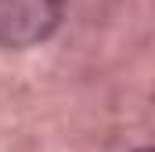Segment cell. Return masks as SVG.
<instances>
[{
	"mask_svg": "<svg viewBox=\"0 0 155 152\" xmlns=\"http://www.w3.org/2000/svg\"><path fill=\"white\" fill-rule=\"evenodd\" d=\"M69 0H0V47H33L51 36L65 18Z\"/></svg>",
	"mask_w": 155,
	"mask_h": 152,
	"instance_id": "1",
	"label": "cell"
},
{
	"mask_svg": "<svg viewBox=\"0 0 155 152\" xmlns=\"http://www.w3.org/2000/svg\"><path fill=\"white\" fill-rule=\"evenodd\" d=\"M137 152H152V149H137Z\"/></svg>",
	"mask_w": 155,
	"mask_h": 152,
	"instance_id": "2",
	"label": "cell"
}]
</instances>
